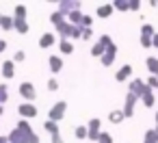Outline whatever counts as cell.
<instances>
[{"label": "cell", "instance_id": "6", "mask_svg": "<svg viewBox=\"0 0 158 143\" xmlns=\"http://www.w3.org/2000/svg\"><path fill=\"white\" fill-rule=\"evenodd\" d=\"M44 128H46V132L50 134L52 143H63V137H61V130H59V124H56V121H52V119H46Z\"/></svg>", "mask_w": 158, "mask_h": 143}, {"label": "cell", "instance_id": "20", "mask_svg": "<svg viewBox=\"0 0 158 143\" xmlns=\"http://www.w3.org/2000/svg\"><path fill=\"white\" fill-rule=\"evenodd\" d=\"M123 119H126V115H123L121 108H115V111L108 113V121H110V124H121Z\"/></svg>", "mask_w": 158, "mask_h": 143}, {"label": "cell", "instance_id": "3", "mask_svg": "<svg viewBox=\"0 0 158 143\" xmlns=\"http://www.w3.org/2000/svg\"><path fill=\"white\" fill-rule=\"evenodd\" d=\"M65 113H67V102L61 100V102H56L54 106H50V111H48V119H52V121L59 124V121L65 117Z\"/></svg>", "mask_w": 158, "mask_h": 143}, {"label": "cell", "instance_id": "11", "mask_svg": "<svg viewBox=\"0 0 158 143\" xmlns=\"http://www.w3.org/2000/svg\"><path fill=\"white\" fill-rule=\"evenodd\" d=\"M56 44V33H44L41 37H39V48H44V50H48V48H52Z\"/></svg>", "mask_w": 158, "mask_h": 143}, {"label": "cell", "instance_id": "42", "mask_svg": "<svg viewBox=\"0 0 158 143\" xmlns=\"http://www.w3.org/2000/svg\"><path fill=\"white\" fill-rule=\"evenodd\" d=\"M0 143H9V137H0Z\"/></svg>", "mask_w": 158, "mask_h": 143}, {"label": "cell", "instance_id": "39", "mask_svg": "<svg viewBox=\"0 0 158 143\" xmlns=\"http://www.w3.org/2000/svg\"><path fill=\"white\" fill-rule=\"evenodd\" d=\"M141 9V2L139 0H130V11H139Z\"/></svg>", "mask_w": 158, "mask_h": 143}, {"label": "cell", "instance_id": "27", "mask_svg": "<svg viewBox=\"0 0 158 143\" xmlns=\"http://www.w3.org/2000/svg\"><path fill=\"white\" fill-rule=\"evenodd\" d=\"M7 100H9V87L2 82V85H0V106H5Z\"/></svg>", "mask_w": 158, "mask_h": 143}, {"label": "cell", "instance_id": "29", "mask_svg": "<svg viewBox=\"0 0 158 143\" xmlns=\"http://www.w3.org/2000/svg\"><path fill=\"white\" fill-rule=\"evenodd\" d=\"M154 35H156V31H154L152 24H143L141 26V37H154Z\"/></svg>", "mask_w": 158, "mask_h": 143}, {"label": "cell", "instance_id": "33", "mask_svg": "<svg viewBox=\"0 0 158 143\" xmlns=\"http://www.w3.org/2000/svg\"><path fill=\"white\" fill-rule=\"evenodd\" d=\"M145 85H147L149 89H158V76H149V78L145 80Z\"/></svg>", "mask_w": 158, "mask_h": 143}, {"label": "cell", "instance_id": "9", "mask_svg": "<svg viewBox=\"0 0 158 143\" xmlns=\"http://www.w3.org/2000/svg\"><path fill=\"white\" fill-rule=\"evenodd\" d=\"M136 102H139V98H136V95H132V93L128 91L126 102H123V108H121L126 117H132V115H134V106H136Z\"/></svg>", "mask_w": 158, "mask_h": 143}, {"label": "cell", "instance_id": "16", "mask_svg": "<svg viewBox=\"0 0 158 143\" xmlns=\"http://www.w3.org/2000/svg\"><path fill=\"white\" fill-rule=\"evenodd\" d=\"M9 143H28V137H26L22 130L13 128V130H11V134H9Z\"/></svg>", "mask_w": 158, "mask_h": 143}, {"label": "cell", "instance_id": "36", "mask_svg": "<svg viewBox=\"0 0 158 143\" xmlns=\"http://www.w3.org/2000/svg\"><path fill=\"white\" fill-rule=\"evenodd\" d=\"M91 24H93V18L85 13V18H82V24H80V26H82V28H91Z\"/></svg>", "mask_w": 158, "mask_h": 143}, {"label": "cell", "instance_id": "26", "mask_svg": "<svg viewBox=\"0 0 158 143\" xmlns=\"http://www.w3.org/2000/svg\"><path fill=\"white\" fill-rule=\"evenodd\" d=\"M113 7H115V11L126 13V11H130V0H117V2H113Z\"/></svg>", "mask_w": 158, "mask_h": 143}, {"label": "cell", "instance_id": "13", "mask_svg": "<svg viewBox=\"0 0 158 143\" xmlns=\"http://www.w3.org/2000/svg\"><path fill=\"white\" fill-rule=\"evenodd\" d=\"M0 72H2V78L11 80V78L15 76V63H13V61H5L2 67H0Z\"/></svg>", "mask_w": 158, "mask_h": 143}, {"label": "cell", "instance_id": "15", "mask_svg": "<svg viewBox=\"0 0 158 143\" xmlns=\"http://www.w3.org/2000/svg\"><path fill=\"white\" fill-rule=\"evenodd\" d=\"M130 76H132V65H123V67L115 74V80H117V82H126V80H130Z\"/></svg>", "mask_w": 158, "mask_h": 143}, {"label": "cell", "instance_id": "14", "mask_svg": "<svg viewBox=\"0 0 158 143\" xmlns=\"http://www.w3.org/2000/svg\"><path fill=\"white\" fill-rule=\"evenodd\" d=\"M48 65H50V72H52V74H59V72L63 69V59L56 57V54H52V57L48 59Z\"/></svg>", "mask_w": 158, "mask_h": 143}, {"label": "cell", "instance_id": "8", "mask_svg": "<svg viewBox=\"0 0 158 143\" xmlns=\"http://www.w3.org/2000/svg\"><path fill=\"white\" fill-rule=\"evenodd\" d=\"M147 89H149V87L145 85V80H141V78H139V80H130V93L136 95L139 100L143 98V93H145Z\"/></svg>", "mask_w": 158, "mask_h": 143}, {"label": "cell", "instance_id": "17", "mask_svg": "<svg viewBox=\"0 0 158 143\" xmlns=\"http://www.w3.org/2000/svg\"><path fill=\"white\" fill-rule=\"evenodd\" d=\"M141 102H143V106H145V108H154V104H156V95H154V89H147V91L143 93Z\"/></svg>", "mask_w": 158, "mask_h": 143}, {"label": "cell", "instance_id": "19", "mask_svg": "<svg viewBox=\"0 0 158 143\" xmlns=\"http://www.w3.org/2000/svg\"><path fill=\"white\" fill-rule=\"evenodd\" d=\"M82 18H85V13L78 9V11H72V13L67 15V22H69L72 26H80V24H82Z\"/></svg>", "mask_w": 158, "mask_h": 143}, {"label": "cell", "instance_id": "4", "mask_svg": "<svg viewBox=\"0 0 158 143\" xmlns=\"http://www.w3.org/2000/svg\"><path fill=\"white\" fill-rule=\"evenodd\" d=\"M87 130H89V137H87V139H89L91 143H98V139H100V134H102V121H100L98 117L89 119Z\"/></svg>", "mask_w": 158, "mask_h": 143}, {"label": "cell", "instance_id": "30", "mask_svg": "<svg viewBox=\"0 0 158 143\" xmlns=\"http://www.w3.org/2000/svg\"><path fill=\"white\" fill-rule=\"evenodd\" d=\"M74 134H76V139H87L89 137V130H87V126H76V130H74Z\"/></svg>", "mask_w": 158, "mask_h": 143}, {"label": "cell", "instance_id": "31", "mask_svg": "<svg viewBox=\"0 0 158 143\" xmlns=\"http://www.w3.org/2000/svg\"><path fill=\"white\" fill-rule=\"evenodd\" d=\"M26 61V52L24 50H15V54H13V63H24Z\"/></svg>", "mask_w": 158, "mask_h": 143}, {"label": "cell", "instance_id": "44", "mask_svg": "<svg viewBox=\"0 0 158 143\" xmlns=\"http://www.w3.org/2000/svg\"><path fill=\"white\" fill-rule=\"evenodd\" d=\"M0 115H5V106H0Z\"/></svg>", "mask_w": 158, "mask_h": 143}, {"label": "cell", "instance_id": "10", "mask_svg": "<svg viewBox=\"0 0 158 143\" xmlns=\"http://www.w3.org/2000/svg\"><path fill=\"white\" fill-rule=\"evenodd\" d=\"M115 59H117V46L113 44V46H110V48H108V50L104 52V57L100 59V63H102L104 67H110V65L115 63Z\"/></svg>", "mask_w": 158, "mask_h": 143}, {"label": "cell", "instance_id": "22", "mask_svg": "<svg viewBox=\"0 0 158 143\" xmlns=\"http://www.w3.org/2000/svg\"><path fill=\"white\" fill-rule=\"evenodd\" d=\"M147 69H149V74L152 76H158V59L156 57H147Z\"/></svg>", "mask_w": 158, "mask_h": 143}, {"label": "cell", "instance_id": "34", "mask_svg": "<svg viewBox=\"0 0 158 143\" xmlns=\"http://www.w3.org/2000/svg\"><path fill=\"white\" fill-rule=\"evenodd\" d=\"M46 87H48V91H56V89H59V80H56V78H50V80L46 82Z\"/></svg>", "mask_w": 158, "mask_h": 143}, {"label": "cell", "instance_id": "37", "mask_svg": "<svg viewBox=\"0 0 158 143\" xmlns=\"http://www.w3.org/2000/svg\"><path fill=\"white\" fill-rule=\"evenodd\" d=\"M82 39H85V41L93 39V31H91V28H82Z\"/></svg>", "mask_w": 158, "mask_h": 143}, {"label": "cell", "instance_id": "7", "mask_svg": "<svg viewBox=\"0 0 158 143\" xmlns=\"http://www.w3.org/2000/svg\"><path fill=\"white\" fill-rule=\"evenodd\" d=\"M18 113L22 115V119H33V117H37V106L33 104V102H22L20 106H18Z\"/></svg>", "mask_w": 158, "mask_h": 143}, {"label": "cell", "instance_id": "35", "mask_svg": "<svg viewBox=\"0 0 158 143\" xmlns=\"http://www.w3.org/2000/svg\"><path fill=\"white\" fill-rule=\"evenodd\" d=\"M98 143H113V137H110L108 132H104V130H102V134H100Z\"/></svg>", "mask_w": 158, "mask_h": 143}, {"label": "cell", "instance_id": "32", "mask_svg": "<svg viewBox=\"0 0 158 143\" xmlns=\"http://www.w3.org/2000/svg\"><path fill=\"white\" fill-rule=\"evenodd\" d=\"M72 41L74 39H82V26H74V31H72V37H69Z\"/></svg>", "mask_w": 158, "mask_h": 143}, {"label": "cell", "instance_id": "40", "mask_svg": "<svg viewBox=\"0 0 158 143\" xmlns=\"http://www.w3.org/2000/svg\"><path fill=\"white\" fill-rule=\"evenodd\" d=\"M152 46H154V48H158V33L152 37Z\"/></svg>", "mask_w": 158, "mask_h": 143}, {"label": "cell", "instance_id": "1", "mask_svg": "<svg viewBox=\"0 0 158 143\" xmlns=\"http://www.w3.org/2000/svg\"><path fill=\"white\" fill-rule=\"evenodd\" d=\"M50 22L54 24V28H56V35H59L61 39H69V37H72V31H74V26L67 22V18H65L63 13H59V11H52V13H50Z\"/></svg>", "mask_w": 158, "mask_h": 143}, {"label": "cell", "instance_id": "28", "mask_svg": "<svg viewBox=\"0 0 158 143\" xmlns=\"http://www.w3.org/2000/svg\"><path fill=\"white\" fill-rule=\"evenodd\" d=\"M13 20H26V7H24V5H18V7H15Z\"/></svg>", "mask_w": 158, "mask_h": 143}, {"label": "cell", "instance_id": "18", "mask_svg": "<svg viewBox=\"0 0 158 143\" xmlns=\"http://www.w3.org/2000/svg\"><path fill=\"white\" fill-rule=\"evenodd\" d=\"M113 11H115V7H113V2H106V5H100V7H98V18H110V15H113Z\"/></svg>", "mask_w": 158, "mask_h": 143}, {"label": "cell", "instance_id": "25", "mask_svg": "<svg viewBox=\"0 0 158 143\" xmlns=\"http://www.w3.org/2000/svg\"><path fill=\"white\" fill-rule=\"evenodd\" d=\"M13 26H15V20H13V18H9V15H2L0 28H2V31H13Z\"/></svg>", "mask_w": 158, "mask_h": 143}, {"label": "cell", "instance_id": "2", "mask_svg": "<svg viewBox=\"0 0 158 143\" xmlns=\"http://www.w3.org/2000/svg\"><path fill=\"white\" fill-rule=\"evenodd\" d=\"M110 46H113L110 35H100V37H98V41H95V44H93V48H91V57L102 59V57H104V52H106Z\"/></svg>", "mask_w": 158, "mask_h": 143}, {"label": "cell", "instance_id": "38", "mask_svg": "<svg viewBox=\"0 0 158 143\" xmlns=\"http://www.w3.org/2000/svg\"><path fill=\"white\" fill-rule=\"evenodd\" d=\"M141 46L143 48H154L152 46V37H141Z\"/></svg>", "mask_w": 158, "mask_h": 143}, {"label": "cell", "instance_id": "41", "mask_svg": "<svg viewBox=\"0 0 158 143\" xmlns=\"http://www.w3.org/2000/svg\"><path fill=\"white\" fill-rule=\"evenodd\" d=\"M7 50V41L5 39H0V52H5Z\"/></svg>", "mask_w": 158, "mask_h": 143}, {"label": "cell", "instance_id": "21", "mask_svg": "<svg viewBox=\"0 0 158 143\" xmlns=\"http://www.w3.org/2000/svg\"><path fill=\"white\" fill-rule=\"evenodd\" d=\"M59 50H61L63 54H72V52H74V41H72V39H61V41H59Z\"/></svg>", "mask_w": 158, "mask_h": 143}, {"label": "cell", "instance_id": "5", "mask_svg": "<svg viewBox=\"0 0 158 143\" xmlns=\"http://www.w3.org/2000/svg\"><path fill=\"white\" fill-rule=\"evenodd\" d=\"M18 91H20V95H22L26 102H33V100L37 98V89H35V85L28 82V80H24V82L18 87Z\"/></svg>", "mask_w": 158, "mask_h": 143}, {"label": "cell", "instance_id": "24", "mask_svg": "<svg viewBox=\"0 0 158 143\" xmlns=\"http://www.w3.org/2000/svg\"><path fill=\"white\" fill-rule=\"evenodd\" d=\"M13 31H18L20 35H26L31 28H28V22H26V20H15V26H13Z\"/></svg>", "mask_w": 158, "mask_h": 143}, {"label": "cell", "instance_id": "12", "mask_svg": "<svg viewBox=\"0 0 158 143\" xmlns=\"http://www.w3.org/2000/svg\"><path fill=\"white\" fill-rule=\"evenodd\" d=\"M78 9H80V2H67V0H65V2H59V13H63L65 18L72 11H78Z\"/></svg>", "mask_w": 158, "mask_h": 143}, {"label": "cell", "instance_id": "43", "mask_svg": "<svg viewBox=\"0 0 158 143\" xmlns=\"http://www.w3.org/2000/svg\"><path fill=\"white\" fill-rule=\"evenodd\" d=\"M154 117H156V128H158V108H156V115Z\"/></svg>", "mask_w": 158, "mask_h": 143}, {"label": "cell", "instance_id": "23", "mask_svg": "<svg viewBox=\"0 0 158 143\" xmlns=\"http://www.w3.org/2000/svg\"><path fill=\"white\" fill-rule=\"evenodd\" d=\"M143 143H158V128L147 130V132H145V137H143Z\"/></svg>", "mask_w": 158, "mask_h": 143}, {"label": "cell", "instance_id": "45", "mask_svg": "<svg viewBox=\"0 0 158 143\" xmlns=\"http://www.w3.org/2000/svg\"><path fill=\"white\" fill-rule=\"evenodd\" d=\"M0 22H2V13H0Z\"/></svg>", "mask_w": 158, "mask_h": 143}]
</instances>
